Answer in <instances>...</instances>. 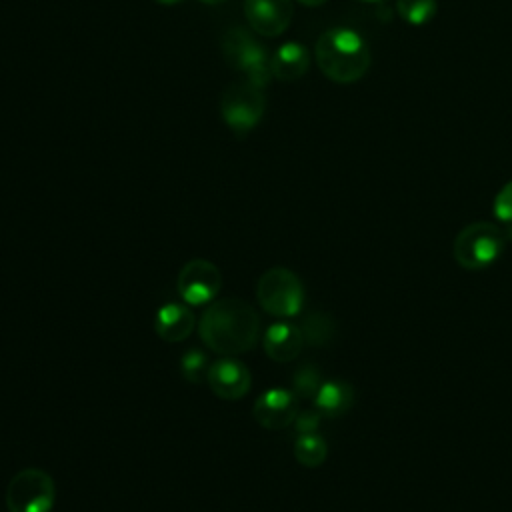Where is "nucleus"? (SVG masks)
Returning <instances> with one entry per match:
<instances>
[{
	"label": "nucleus",
	"instance_id": "1",
	"mask_svg": "<svg viewBox=\"0 0 512 512\" xmlns=\"http://www.w3.org/2000/svg\"><path fill=\"white\" fill-rule=\"evenodd\" d=\"M200 340L220 356H238L254 348L260 336V316L242 298L212 302L200 316Z\"/></svg>",
	"mask_w": 512,
	"mask_h": 512
},
{
	"label": "nucleus",
	"instance_id": "2",
	"mask_svg": "<svg viewBox=\"0 0 512 512\" xmlns=\"http://www.w3.org/2000/svg\"><path fill=\"white\" fill-rule=\"evenodd\" d=\"M314 56L322 74L338 84L360 80L370 68L372 58L364 36L346 26H336L322 32L316 40Z\"/></svg>",
	"mask_w": 512,
	"mask_h": 512
},
{
	"label": "nucleus",
	"instance_id": "3",
	"mask_svg": "<svg viewBox=\"0 0 512 512\" xmlns=\"http://www.w3.org/2000/svg\"><path fill=\"white\" fill-rule=\"evenodd\" d=\"M510 228H500L494 222H472L454 238V260L466 270H480L494 264L510 240Z\"/></svg>",
	"mask_w": 512,
	"mask_h": 512
},
{
	"label": "nucleus",
	"instance_id": "4",
	"mask_svg": "<svg viewBox=\"0 0 512 512\" xmlns=\"http://www.w3.org/2000/svg\"><path fill=\"white\" fill-rule=\"evenodd\" d=\"M222 54L224 60L244 74L246 82L264 88L272 78V56L266 48L248 34L242 26H232L222 36Z\"/></svg>",
	"mask_w": 512,
	"mask_h": 512
},
{
	"label": "nucleus",
	"instance_id": "5",
	"mask_svg": "<svg viewBox=\"0 0 512 512\" xmlns=\"http://www.w3.org/2000/svg\"><path fill=\"white\" fill-rule=\"evenodd\" d=\"M256 298L268 314L290 318L302 310L304 286L292 270L274 266L260 276L256 284Z\"/></svg>",
	"mask_w": 512,
	"mask_h": 512
},
{
	"label": "nucleus",
	"instance_id": "6",
	"mask_svg": "<svg viewBox=\"0 0 512 512\" xmlns=\"http://www.w3.org/2000/svg\"><path fill=\"white\" fill-rule=\"evenodd\" d=\"M54 498V480L40 468H24L16 472L6 488L8 512H50Z\"/></svg>",
	"mask_w": 512,
	"mask_h": 512
},
{
	"label": "nucleus",
	"instance_id": "7",
	"mask_svg": "<svg viewBox=\"0 0 512 512\" xmlns=\"http://www.w3.org/2000/svg\"><path fill=\"white\" fill-rule=\"evenodd\" d=\"M266 100L262 90L248 84H230L220 98V114L226 126L238 134H246L258 126L264 116Z\"/></svg>",
	"mask_w": 512,
	"mask_h": 512
},
{
	"label": "nucleus",
	"instance_id": "8",
	"mask_svg": "<svg viewBox=\"0 0 512 512\" xmlns=\"http://www.w3.org/2000/svg\"><path fill=\"white\" fill-rule=\"evenodd\" d=\"M176 288L186 304L200 306L216 298L222 288V274L210 260L194 258L180 268Z\"/></svg>",
	"mask_w": 512,
	"mask_h": 512
},
{
	"label": "nucleus",
	"instance_id": "9",
	"mask_svg": "<svg viewBox=\"0 0 512 512\" xmlns=\"http://www.w3.org/2000/svg\"><path fill=\"white\" fill-rule=\"evenodd\" d=\"M298 414V396L286 388H268L252 406L254 420L268 430H280L294 422Z\"/></svg>",
	"mask_w": 512,
	"mask_h": 512
},
{
	"label": "nucleus",
	"instance_id": "10",
	"mask_svg": "<svg viewBox=\"0 0 512 512\" xmlns=\"http://www.w3.org/2000/svg\"><path fill=\"white\" fill-rule=\"evenodd\" d=\"M208 386L222 400H238L250 390V370L234 356H222L208 368Z\"/></svg>",
	"mask_w": 512,
	"mask_h": 512
},
{
	"label": "nucleus",
	"instance_id": "11",
	"mask_svg": "<svg viewBox=\"0 0 512 512\" xmlns=\"http://www.w3.org/2000/svg\"><path fill=\"white\" fill-rule=\"evenodd\" d=\"M292 0H244V14L260 36H280L292 22Z\"/></svg>",
	"mask_w": 512,
	"mask_h": 512
},
{
	"label": "nucleus",
	"instance_id": "12",
	"mask_svg": "<svg viewBox=\"0 0 512 512\" xmlns=\"http://www.w3.org/2000/svg\"><path fill=\"white\" fill-rule=\"evenodd\" d=\"M196 326V316L190 306L180 302H168L158 308L154 316V330L164 342H182L186 340Z\"/></svg>",
	"mask_w": 512,
	"mask_h": 512
},
{
	"label": "nucleus",
	"instance_id": "13",
	"mask_svg": "<svg viewBox=\"0 0 512 512\" xmlns=\"http://www.w3.org/2000/svg\"><path fill=\"white\" fill-rule=\"evenodd\" d=\"M304 348V336L300 326L290 322L270 324L264 332V352L274 362H290Z\"/></svg>",
	"mask_w": 512,
	"mask_h": 512
},
{
	"label": "nucleus",
	"instance_id": "14",
	"mask_svg": "<svg viewBox=\"0 0 512 512\" xmlns=\"http://www.w3.org/2000/svg\"><path fill=\"white\" fill-rule=\"evenodd\" d=\"M354 404V388L346 380H326L314 396V408L326 418L344 416Z\"/></svg>",
	"mask_w": 512,
	"mask_h": 512
},
{
	"label": "nucleus",
	"instance_id": "15",
	"mask_svg": "<svg viewBox=\"0 0 512 512\" xmlns=\"http://www.w3.org/2000/svg\"><path fill=\"white\" fill-rule=\"evenodd\" d=\"M272 76L284 82L298 80L310 66V52L300 42H284L272 54Z\"/></svg>",
	"mask_w": 512,
	"mask_h": 512
},
{
	"label": "nucleus",
	"instance_id": "16",
	"mask_svg": "<svg viewBox=\"0 0 512 512\" xmlns=\"http://www.w3.org/2000/svg\"><path fill=\"white\" fill-rule=\"evenodd\" d=\"M300 332L304 336V344L328 346L336 334V324L330 314L314 310L302 318Z\"/></svg>",
	"mask_w": 512,
	"mask_h": 512
},
{
	"label": "nucleus",
	"instance_id": "17",
	"mask_svg": "<svg viewBox=\"0 0 512 512\" xmlns=\"http://www.w3.org/2000/svg\"><path fill=\"white\" fill-rule=\"evenodd\" d=\"M294 456L302 466L318 468L328 456V446L324 438L318 436L316 432L300 434L294 442Z\"/></svg>",
	"mask_w": 512,
	"mask_h": 512
},
{
	"label": "nucleus",
	"instance_id": "18",
	"mask_svg": "<svg viewBox=\"0 0 512 512\" xmlns=\"http://www.w3.org/2000/svg\"><path fill=\"white\" fill-rule=\"evenodd\" d=\"M396 10L404 22L422 26L436 16L438 4L436 0H396Z\"/></svg>",
	"mask_w": 512,
	"mask_h": 512
},
{
	"label": "nucleus",
	"instance_id": "19",
	"mask_svg": "<svg viewBox=\"0 0 512 512\" xmlns=\"http://www.w3.org/2000/svg\"><path fill=\"white\" fill-rule=\"evenodd\" d=\"M208 356L206 352L198 350V348H190L182 354L180 358V374L186 382L190 384H198L208 376Z\"/></svg>",
	"mask_w": 512,
	"mask_h": 512
},
{
	"label": "nucleus",
	"instance_id": "20",
	"mask_svg": "<svg viewBox=\"0 0 512 512\" xmlns=\"http://www.w3.org/2000/svg\"><path fill=\"white\" fill-rule=\"evenodd\" d=\"M322 374L314 364H302L292 378V392L298 398H312L316 396L318 388L322 386Z\"/></svg>",
	"mask_w": 512,
	"mask_h": 512
},
{
	"label": "nucleus",
	"instance_id": "21",
	"mask_svg": "<svg viewBox=\"0 0 512 512\" xmlns=\"http://www.w3.org/2000/svg\"><path fill=\"white\" fill-rule=\"evenodd\" d=\"M492 210L500 222L512 224V180L498 190V194L494 196Z\"/></svg>",
	"mask_w": 512,
	"mask_h": 512
},
{
	"label": "nucleus",
	"instance_id": "22",
	"mask_svg": "<svg viewBox=\"0 0 512 512\" xmlns=\"http://www.w3.org/2000/svg\"><path fill=\"white\" fill-rule=\"evenodd\" d=\"M320 418L322 414L314 408V410H304V412H298L296 418H294V428L298 434H310V432H316L318 426H320Z\"/></svg>",
	"mask_w": 512,
	"mask_h": 512
},
{
	"label": "nucleus",
	"instance_id": "23",
	"mask_svg": "<svg viewBox=\"0 0 512 512\" xmlns=\"http://www.w3.org/2000/svg\"><path fill=\"white\" fill-rule=\"evenodd\" d=\"M300 4H304V6H320V4H324L326 0H298Z\"/></svg>",
	"mask_w": 512,
	"mask_h": 512
},
{
	"label": "nucleus",
	"instance_id": "24",
	"mask_svg": "<svg viewBox=\"0 0 512 512\" xmlns=\"http://www.w3.org/2000/svg\"><path fill=\"white\" fill-rule=\"evenodd\" d=\"M158 4H164V6H172V4H180L182 0H154Z\"/></svg>",
	"mask_w": 512,
	"mask_h": 512
},
{
	"label": "nucleus",
	"instance_id": "25",
	"mask_svg": "<svg viewBox=\"0 0 512 512\" xmlns=\"http://www.w3.org/2000/svg\"><path fill=\"white\" fill-rule=\"evenodd\" d=\"M200 2H204V4H222L226 0H200Z\"/></svg>",
	"mask_w": 512,
	"mask_h": 512
},
{
	"label": "nucleus",
	"instance_id": "26",
	"mask_svg": "<svg viewBox=\"0 0 512 512\" xmlns=\"http://www.w3.org/2000/svg\"><path fill=\"white\" fill-rule=\"evenodd\" d=\"M360 2H366V4H380V2H386V0H360Z\"/></svg>",
	"mask_w": 512,
	"mask_h": 512
}]
</instances>
